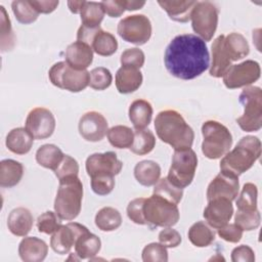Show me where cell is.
Listing matches in <instances>:
<instances>
[{
  "label": "cell",
  "mask_w": 262,
  "mask_h": 262,
  "mask_svg": "<svg viewBox=\"0 0 262 262\" xmlns=\"http://www.w3.org/2000/svg\"><path fill=\"white\" fill-rule=\"evenodd\" d=\"M164 63L173 77L192 80L210 67V53L206 42L199 36L181 34L166 47Z\"/></svg>",
  "instance_id": "cell-1"
},
{
  "label": "cell",
  "mask_w": 262,
  "mask_h": 262,
  "mask_svg": "<svg viewBox=\"0 0 262 262\" xmlns=\"http://www.w3.org/2000/svg\"><path fill=\"white\" fill-rule=\"evenodd\" d=\"M155 129L158 137L176 149L190 148L194 132L183 117L174 110L160 112L155 119Z\"/></svg>",
  "instance_id": "cell-2"
},
{
  "label": "cell",
  "mask_w": 262,
  "mask_h": 262,
  "mask_svg": "<svg viewBox=\"0 0 262 262\" xmlns=\"http://www.w3.org/2000/svg\"><path fill=\"white\" fill-rule=\"evenodd\" d=\"M261 156V141L258 137H242L232 150L226 152L220 161V171L239 176L253 167Z\"/></svg>",
  "instance_id": "cell-3"
},
{
  "label": "cell",
  "mask_w": 262,
  "mask_h": 262,
  "mask_svg": "<svg viewBox=\"0 0 262 262\" xmlns=\"http://www.w3.org/2000/svg\"><path fill=\"white\" fill-rule=\"evenodd\" d=\"M83 184L78 175L59 179L54 200V211L60 220L71 221L78 217L82 208Z\"/></svg>",
  "instance_id": "cell-4"
},
{
  "label": "cell",
  "mask_w": 262,
  "mask_h": 262,
  "mask_svg": "<svg viewBox=\"0 0 262 262\" xmlns=\"http://www.w3.org/2000/svg\"><path fill=\"white\" fill-rule=\"evenodd\" d=\"M202 152L206 158L217 160L230 150L232 135L223 124L214 120L206 121L202 126Z\"/></svg>",
  "instance_id": "cell-5"
},
{
  "label": "cell",
  "mask_w": 262,
  "mask_h": 262,
  "mask_svg": "<svg viewBox=\"0 0 262 262\" xmlns=\"http://www.w3.org/2000/svg\"><path fill=\"white\" fill-rule=\"evenodd\" d=\"M143 216L150 228L172 227L179 221L180 213L177 205L152 193L144 200Z\"/></svg>",
  "instance_id": "cell-6"
},
{
  "label": "cell",
  "mask_w": 262,
  "mask_h": 262,
  "mask_svg": "<svg viewBox=\"0 0 262 262\" xmlns=\"http://www.w3.org/2000/svg\"><path fill=\"white\" fill-rule=\"evenodd\" d=\"M244 114L236 119L243 131L255 132L262 127V90L258 86H247L238 97Z\"/></svg>",
  "instance_id": "cell-7"
},
{
  "label": "cell",
  "mask_w": 262,
  "mask_h": 262,
  "mask_svg": "<svg viewBox=\"0 0 262 262\" xmlns=\"http://www.w3.org/2000/svg\"><path fill=\"white\" fill-rule=\"evenodd\" d=\"M198 167V157L193 149H176L167 178L171 183L180 188L187 187L193 180Z\"/></svg>",
  "instance_id": "cell-8"
},
{
  "label": "cell",
  "mask_w": 262,
  "mask_h": 262,
  "mask_svg": "<svg viewBox=\"0 0 262 262\" xmlns=\"http://www.w3.org/2000/svg\"><path fill=\"white\" fill-rule=\"evenodd\" d=\"M48 78L54 86L70 92L83 91L89 85V72L75 70L66 61L54 63L48 72Z\"/></svg>",
  "instance_id": "cell-9"
},
{
  "label": "cell",
  "mask_w": 262,
  "mask_h": 262,
  "mask_svg": "<svg viewBox=\"0 0 262 262\" xmlns=\"http://www.w3.org/2000/svg\"><path fill=\"white\" fill-rule=\"evenodd\" d=\"M219 11L210 1H198L190 15L193 32L204 41L212 40L218 26Z\"/></svg>",
  "instance_id": "cell-10"
},
{
  "label": "cell",
  "mask_w": 262,
  "mask_h": 262,
  "mask_svg": "<svg viewBox=\"0 0 262 262\" xmlns=\"http://www.w3.org/2000/svg\"><path fill=\"white\" fill-rule=\"evenodd\" d=\"M117 32L124 41L143 45L151 37V24L144 14H132L119 21Z\"/></svg>",
  "instance_id": "cell-11"
},
{
  "label": "cell",
  "mask_w": 262,
  "mask_h": 262,
  "mask_svg": "<svg viewBox=\"0 0 262 262\" xmlns=\"http://www.w3.org/2000/svg\"><path fill=\"white\" fill-rule=\"evenodd\" d=\"M260 64L252 59L245 60L241 63L231 64L223 75V83L228 89L247 87L260 78Z\"/></svg>",
  "instance_id": "cell-12"
},
{
  "label": "cell",
  "mask_w": 262,
  "mask_h": 262,
  "mask_svg": "<svg viewBox=\"0 0 262 262\" xmlns=\"http://www.w3.org/2000/svg\"><path fill=\"white\" fill-rule=\"evenodd\" d=\"M85 168L90 178L96 176H116L122 168L123 163L114 151L95 152L90 155L85 163Z\"/></svg>",
  "instance_id": "cell-13"
},
{
  "label": "cell",
  "mask_w": 262,
  "mask_h": 262,
  "mask_svg": "<svg viewBox=\"0 0 262 262\" xmlns=\"http://www.w3.org/2000/svg\"><path fill=\"white\" fill-rule=\"evenodd\" d=\"M25 128L35 139H45L54 132L55 118L48 108L35 107L28 114Z\"/></svg>",
  "instance_id": "cell-14"
},
{
  "label": "cell",
  "mask_w": 262,
  "mask_h": 262,
  "mask_svg": "<svg viewBox=\"0 0 262 262\" xmlns=\"http://www.w3.org/2000/svg\"><path fill=\"white\" fill-rule=\"evenodd\" d=\"M87 230L88 228L86 226L78 222H69L66 225L61 224V226L52 233L50 247L55 253L66 255L75 246L77 238Z\"/></svg>",
  "instance_id": "cell-15"
},
{
  "label": "cell",
  "mask_w": 262,
  "mask_h": 262,
  "mask_svg": "<svg viewBox=\"0 0 262 262\" xmlns=\"http://www.w3.org/2000/svg\"><path fill=\"white\" fill-rule=\"evenodd\" d=\"M78 128L80 135L90 142L102 140L108 130L104 116L95 111L85 113L80 118Z\"/></svg>",
  "instance_id": "cell-16"
},
{
  "label": "cell",
  "mask_w": 262,
  "mask_h": 262,
  "mask_svg": "<svg viewBox=\"0 0 262 262\" xmlns=\"http://www.w3.org/2000/svg\"><path fill=\"white\" fill-rule=\"evenodd\" d=\"M239 191L238 177L220 171L219 174L209 183L207 188V200L211 201L216 198H225L234 201Z\"/></svg>",
  "instance_id": "cell-17"
},
{
  "label": "cell",
  "mask_w": 262,
  "mask_h": 262,
  "mask_svg": "<svg viewBox=\"0 0 262 262\" xmlns=\"http://www.w3.org/2000/svg\"><path fill=\"white\" fill-rule=\"evenodd\" d=\"M233 215L232 202L225 198H216L208 201L203 216L207 223L212 227L219 229L227 224Z\"/></svg>",
  "instance_id": "cell-18"
},
{
  "label": "cell",
  "mask_w": 262,
  "mask_h": 262,
  "mask_svg": "<svg viewBox=\"0 0 262 262\" xmlns=\"http://www.w3.org/2000/svg\"><path fill=\"white\" fill-rule=\"evenodd\" d=\"M93 61V50L86 43L75 41L66 49V62L78 71L86 70Z\"/></svg>",
  "instance_id": "cell-19"
},
{
  "label": "cell",
  "mask_w": 262,
  "mask_h": 262,
  "mask_svg": "<svg viewBox=\"0 0 262 262\" xmlns=\"http://www.w3.org/2000/svg\"><path fill=\"white\" fill-rule=\"evenodd\" d=\"M47 254V244L36 236H25L18 245V255L25 262H41Z\"/></svg>",
  "instance_id": "cell-20"
},
{
  "label": "cell",
  "mask_w": 262,
  "mask_h": 262,
  "mask_svg": "<svg viewBox=\"0 0 262 262\" xmlns=\"http://www.w3.org/2000/svg\"><path fill=\"white\" fill-rule=\"evenodd\" d=\"M225 35H219L211 46L212 50V62L210 66L209 74L214 78H221L231 66V59L229 58L224 47Z\"/></svg>",
  "instance_id": "cell-21"
},
{
  "label": "cell",
  "mask_w": 262,
  "mask_h": 262,
  "mask_svg": "<svg viewBox=\"0 0 262 262\" xmlns=\"http://www.w3.org/2000/svg\"><path fill=\"white\" fill-rule=\"evenodd\" d=\"M34 217L29 209L17 207L10 211L7 218L9 231L16 236H26L32 229Z\"/></svg>",
  "instance_id": "cell-22"
},
{
  "label": "cell",
  "mask_w": 262,
  "mask_h": 262,
  "mask_svg": "<svg viewBox=\"0 0 262 262\" xmlns=\"http://www.w3.org/2000/svg\"><path fill=\"white\" fill-rule=\"evenodd\" d=\"M143 77L139 69L121 67L115 78L117 90L122 94H129L136 91L142 84Z\"/></svg>",
  "instance_id": "cell-23"
},
{
  "label": "cell",
  "mask_w": 262,
  "mask_h": 262,
  "mask_svg": "<svg viewBox=\"0 0 262 262\" xmlns=\"http://www.w3.org/2000/svg\"><path fill=\"white\" fill-rule=\"evenodd\" d=\"M34 139L35 138L26 128L18 127L8 132L5 145L8 150L15 155H26L31 150Z\"/></svg>",
  "instance_id": "cell-24"
},
{
  "label": "cell",
  "mask_w": 262,
  "mask_h": 262,
  "mask_svg": "<svg viewBox=\"0 0 262 262\" xmlns=\"http://www.w3.org/2000/svg\"><path fill=\"white\" fill-rule=\"evenodd\" d=\"M198 1H158V4L167 12L172 20L186 23L190 19L191 11Z\"/></svg>",
  "instance_id": "cell-25"
},
{
  "label": "cell",
  "mask_w": 262,
  "mask_h": 262,
  "mask_svg": "<svg viewBox=\"0 0 262 262\" xmlns=\"http://www.w3.org/2000/svg\"><path fill=\"white\" fill-rule=\"evenodd\" d=\"M152 106L145 99H136L129 106V120L135 129H144L152 118Z\"/></svg>",
  "instance_id": "cell-26"
},
{
  "label": "cell",
  "mask_w": 262,
  "mask_h": 262,
  "mask_svg": "<svg viewBox=\"0 0 262 262\" xmlns=\"http://www.w3.org/2000/svg\"><path fill=\"white\" fill-rule=\"evenodd\" d=\"M24 175V166L21 163L6 159L0 162V186L13 187L19 183Z\"/></svg>",
  "instance_id": "cell-27"
},
{
  "label": "cell",
  "mask_w": 262,
  "mask_h": 262,
  "mask_svg": "<svg viewBox=\"0 0 262 262\" xmlns=\"http://www.w3.org/2000/svg\"><path fill=\"white\" fill-rule=\"evenodd\" d=\"M134 177L141 185L152 186L161 177V167L151 160L140 161L134 167Z\"/></svg>",
  "instance_id": "cell-28"
},
{
  "label": "cell",
  "mask_w": 262,
  "mask_h": 262,
  "mask_svg": "<svg viewBox=\"0 0 262 262\" xmlns=\"http://www.w3.org/2000/svg\"><path fill=\"white\" fill-rule=\"evenodd\" d=\"M74 248L79 259H92L100 251L101 241L97 235L87 230L77 238Z\"/></svg>",
  "instance_id": "cell-29"
},
{
  "label": "cell",
  "mask_w": 262,
  "mask_h": 262,
  "mask_svg": "<svg viewBox=\"0 0 262 262\" xmlns=\"http://www.w3.org/2000/svg\"><path fill=\"white\" fill-rule=\"evenodd\" d=\"M224 47L231 61L239 60L246 57L250 52V46L247 39L242 34L235 32L224 37Z\"/></svg>",
  "instance_id": "cell-30"
},
{
  "label": "cell",
  "mask_w": 262,
  "mask_h": 262,
  "mask_svg": "<svg viewBox=\"0 0 262 262\" xmlns=\"http://www.w3.org/2000/svg\"><path fill=\"white\" fill-rule=\"evenodd\" d=\"M63 156L64 154L57 145L47 143L37 149L36 161L40 166L54 171L63 159Z\"/></svg>",
  "instance_id": "cell-31"
},
{
  "label": "cell",
  "mask_w": 262,
  "mask_h": 262,
  "mask_svg": "<svg viewBox=\"0 0 262 262\" xmlns=\"http://www.w3.org/2000/svg\"><path fill=\"white\" fill-rule=\"evenodd\" d=\"M187 236L193 246L198 248H204L210 246L214 242L215 231L208 223L204 221H198L189 227Z\"/></svg>",
  "instance_id": "cell-32"
},
{
  "label": "cell",
  "mask_w": 262,
  "mask_h": 262,
  "mask_svg": "<svg viewBox=\"0 0 262 262\" xmlns=\"http://www.w3.org/2000/svg\"><path fill=\"white\" fill-rule=\"evenodd\" d=\"M90 47L100 56H111L118 49V41L112 33L100 29L94 35Z\"/></svg>",
  "instance_id": "cell-33"
},
{
  "label": "cell",
  "mask_w": 262,
  "mask_h": 262,
  "mask_svg": "<svg viewBox=\"0 0 262 262\" xmlns=\"http://www.w3.org/2000/svg\"><path fill=\"white\" fill-rule=\"evenodd\" d=\"M95 225L101 231H114L122 224L121 213L113 207H103L95 215Z\"/></svg>",
  "instance_id": "cell-34"
},
{
  "label": "cell",
  "mask_w": 262,
  "mask_h": 262,
  "mask_svg": "<svg viewBox=\"0 0 262 262\" xmlns=\"http://www.w3.org/2000/svg\"><path fill=\"white\" fill-rule=\"evenodd\" d=\"M156 145V137L148 129H135L133 143L130 150L138 156L149 154Z\"/></svg>",
  "instance_id": "cell-35"
},
{
  "label": "cell",
  "mask_w": 262,
  "mask_h": 262,
  "mask_svg": "<svg viewBox=\"0 0 262 262\" xmlns=\"http://www.w3.org/2000/svg\"><path fill=\"white\" fill-rule=\"evenodd\" d=\"M110 143L117 148H130L134 139L133 130L125 125H116L107 130Z\"/></svg>",
  "instance_id": "cell-36"
},
{
  "label": "cell",
  "mask_w": 262,
  "mask_h": 262,
  "mask_svg": "<svg viewBox=\"0 0 262 262\" xmlns=\"http://www.w3.org/2000/svg\"><path fill=\"white\" fill-rule=\"evenodd\" d=\"M82 26L87 28H98L104 16V11L100 2H85L81 12Z\"/></svg>",
  "instance_id": "cell-37"
},
{
  "label": "cell",
  "mask_w": 262,
  "mask_h": 262,
  "mask_svg": "<svg viewBox=\"0 0 262 262\" xmlns=\"http://www.w3.org/2000/svg\"><path fill=\"white\" fill-rule=\"evenodd\" d=\"M236 208L238 211L252 212L257 210V198L258 188L252 182L244 184L242 191L236 196Z\"/></svg>",
  "instance_id": "cell-38"
},
{
  "label": "cell",
  "mask_w": 262,
  "mask_h": 262,
  "mask_svg": "<svg viewBox=\"0 0 262 262\" xmlns=\"http://www.w3.org/2000/svg\"><path fill=\"white\" fill-rule=\"evenodd\" d=\"M152 193L160 195L175 205H178L183 196V189L171 183L167 177H164L159 179L155 184Z\"/></svg>",
  "instance_id": "cell-39"
},
{
  "label": "cell",
  "mask_w": 262,
  "mask_h": 262,
  "mask_svg": "<svg viewBox=\"0 0 262 262\" xmlns=\"http://www.w3.org/2000/svg\"><path fill=\"white\" fill-rule=\"evenodd\" d=\"M12 12L18 23L29 25L37 20L39 12L28 0H15L11 3Z\"/></svg>",
  "instance_id": "cell-40"
},
{
  "label": "cell",
  "mask_w": 262,
  "mask_h": 262,
  "mask_svg": "<svg viewBox=\"0 0 262 262\" xmlns=\"http://www.w3.org/2000/svg\"><path fill=\"white\" fill-rule=\"evenodd\" d=\"M1 10V16H0V23H1V51H9L13 48L15 43V36L13 34L10 18L4 8L3 5L0 6Z\"/></svg>",
  "instance_id": "cell-41"
},
{
  "label": "cell",
  "mask_w": 262,
  "mask_h": 262,
  "mask_svg": "<svg viewBox=\"0 0 262 262\" xmlns=\"http://www.w3.org/2000/svg\"><path fill=\"white\" fill-rule=\"evenodd\" d=\"M112 82L113 76L106 68L98 67L89 72V86L94 90H104L111 86Z\"/></svg>",
  "instance_id": "cell-42"
},
{
  "label": "cell",
  "mask_w": 262,
  "mask_h": 262,
  "mask_svg": "<svg viewBox=\"0 0 262 262\" xmlns=\"http://www.w3.org/2000/svg\"><path fill=\"white\" fill-rule=\"evenodd\" d=\"M260 220L261 215L258 209L252 212H243L237 210L234 215V223L246 231L257 229L260 225Z\"/></svg>",
  "instance_id": "cell-43"
},
{
  "label": "cell",
  "mask_w": 262,
  "mask_h": 262,
  "mask_svg": "<svg viewBox=\"0 0 262 262\" xmlns=\"http://www.w3.org/2000/svg\"><path fill=\"white\" fill-rule=\"evenodd\" d=\"M142 261L144 262H167L168 251L161 243H150L142 250Z\"/></svg>",
  "instance_id": "cell-44"
},
{
  "label": "cell",
  "mask_w": 262,
  "mask_h": 262,
  "mask_svg": "<svg viewBox=\"0 0 262 262\" xmlns=\"http://www.w3.org/2000/svg\"><path fill=\"white\" fill-rule=\"evenodd\" d=\"M60 219L56 215V213L52 211H46L42 213L37 219V228L39 232L45 234L54 233L60 226Z\"/></svg>",
  "instance_id": "cell-45"
},
{
  "label": "cell",
  "mask_w": 262,
  "mask_h": 262,
  "mask_svg": "<svg viewBox=\"0 0 262 262\" xmlns=\"http://www.w3.org/2000/svg\"><path fill=\"white\" fill-rule=\"evenodd\" d=\"M144 60H145V56L143 51L137 47L128 48L124 50L120 58L122 67L135 68V69H140L144 64Z\"/></svg>",
  "instance_id": "cell-46"
},
{
  "label": "cell",
  "mask_w": 262,
  "mask_h": 262,
  "mask_svg": "<svg viewBox=\"0 0 262 262\" xmlns=\"http://www.w3.org/2000/svg\"><path fill=\"white\" fill-rule=\"evenodd\" d=\"M53 172L58 180L61 178L68 177V176L78 175L79 174V164L73 157H71L69 155H64L60 164L57 166V168Z\"/></svg>",
  "instance_id": "cell-47"
},
{
  "label": "cell",
  "mask_w": 262,
  "mask_h": 262,
  "mask_svg": "<svg viewBox=\"0 0 262 262\" xmlns=\"http://www.w3.org/2000/svg\"><path fill=\"white\" fill-rule=\"evenodd\" d=\"M114 176H96L91 178V188L98 195H106L115 188Z\"/></svg>",
  "instance_id": "cell-48"
},
{
  "label": "cell",
  "mask_w": 262,
  "mask_h": 262,
  "mask_svg": "<svg viewBox=\"0 0 262 262\" xmlns=\"http://www.w3.org/2000/svg\"><path fill=\"white\" fill-rule=\"evenodd\" d=\"M144 198H137L129 202L127 206V216L128 218L139 225H146L145 219L143 216V204Z\"/></svg>",
  "instance_id": "cell-49"
},
{
  "label": "cell",
  "mask_w": 262,
  "mask_h": 262,
  "mask_svg": "<svg viewBox=\"0 0 262 262\" xmlns=\"http://www.w3.org/2000/svg\"><path fill=\"white\" fill-rule=\"evenodd\" d=\"M243 229L235 223H227L218 229V235L229 243H238L243 237Z\"/></svg>",
  "instance_id": "cell-50"
},
{
  "label": "cell",
  "mask_w": 262,
  "mask_h": 262,
  "mask_svg": "<svg viewBox=\"0 0 262 262\" xmlns=\"http://www.w3.org/2000/svg\"><path fill=\"white\" fill-rule=\"evenodd\" d=\"M158 238L159 242L166 248H176L181 244L182 241L180 233L171 227H165V229L161 230Z\"/></svg>",
  "instance_id": "cell-51"
},
{
  "label": "cell",
  "mask_w": 262,
  "mask_h": 262,
  "mask_svg": "<svg viewBox=\"0 0 262 262\" xmlns=\"http://www.w3.org/2000/svg\"><path fill=\"white\" fill-rule=\"evenodd\" d=\"M231 261L233 262H254L255 253L251 247L241 245L234 248L231 252Z\"/></svg>",
  "instance_id": "cell-52"
},
{
  "label": "cell",
  "mask_w": 262,
  "mask_h": 262,
  "mask_svg": "<svg viewBox=\"0 0 262 262\" xmlns=\"http://www.w3.org/2000/svg\"><path fill=\"white\" fill-rule=\"evenodd\" d=\"M104 13L111 17H119L126 10L124 0H106L100 2Z\"/></svg>",
  "instance_id": "cell-53"
},
{
  "label": "cell",
  "mask_w": 262,
  "mask_h": 262,
  "mask_svg": "<svg viewBox=\"0 0 262 262\" xmlns=\"http://www.w3.org/2000/svg\"><path fill=\"white\" fill-rule=\"evenodd\" d=\"M30 3L32 4V6L39 12V13H51L53 12L56 7L59 4V1L54 0V1H48V0H41V1H37V0H30Z\"/></svg>",
  "instance_id": "cell-54"
},
{
  "label": "cell",
  "mask_w": 262,
  "mask_h": 262,
  "mask_svg": "<svg viewBox=\"0 0 262 262\" xmlns=\"http://www.w3.org/2000/svg\"><path fill=\"white\" fill-rule=\"evenodd\" d=\"M124 4H125V8L126 10H137L140 9L141 7H143L145 5V1H130V0H124Z\"/></svg>",
  "instance_id": "cell-55"
},
{
  "label": "cell",
  "mask_w": 262,
  "mask_h": 262,
  "mask_svg": "<svg viewBox=\"0 0 262 262\" xmlns=\"http://www.w3.org/2000/svg\"><path fill=\"white\" fill-rule=\"evenodd\" d=\"M86 1H68V6L71 10V12L77 14L80 13L84 4Z\"/></svg>",
  "instance_id": "cell-56"
}]
</instances>
